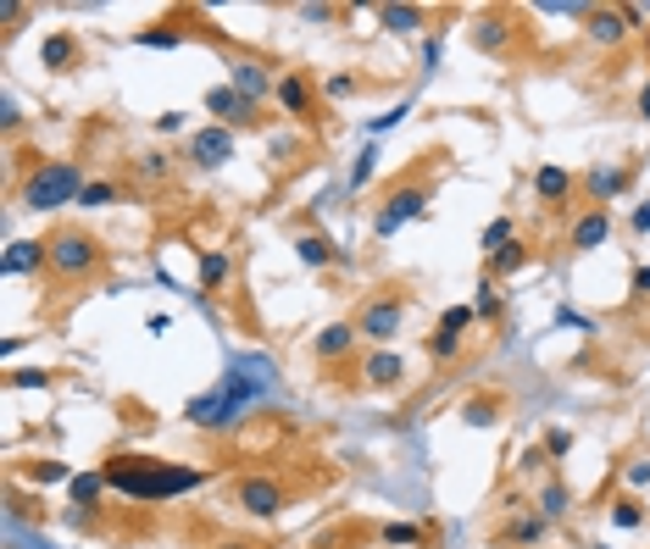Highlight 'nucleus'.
<instances>
[{
  "label": "nucleus",
  "mask_w": 650,
  "mask_h": 549,
  "mask_svg": "<svg viewBox=\"0 0 650 549\" xmlns=\"http://www.w3.org/2000/svg\"><path fill=\"white\" fill-rule=\"evenodd\" d=\"M106 472V488L123 494V499H140V505H156V499H184L206 483L200 466H184V460H156V455H140V449H112L101 460Z\"/></svg>",
  "instance_id": "obj_1"
},
{
  "label": "nucleus",
  "mask_w": 650,
  "mask_h": 549,
  "mask_svg": "<svg viewBox=\"0 0 650 549\" xmlns=\"http://www.w3.org/2000/svg\"><path fill=\"white\" fill-rule=\"evenodd\" d=\"M445 167H451V145H429L406 173H395L373 200V239H390V234L412 228L434 200V173H445Z\"/></svg>",
  "instance_id": "obj_2"
},
{
  "label": "nucleus",
  "mask_w": 650,
  "mask_h": 549,
  "mask_svg": "<svg viewBox=\"0 0 650 549\" xmlns=\"http://www.w3.org/2000/svg\"><path fill=\"white\" fill-rule=\"evenodd\" d=\"M12 184H18V206H29V211H62V206H79L84 173L68 156L18 151L12 156Z\"/></svg>",
  "instance_id": "obj_3"
},
{
  "label": "nucleus",
  "mask_w": 650,
  "mask_h": 549,
  "mask_svg": "<svg viewBox=\"0 0 650 549\" xmlns=\"http://www.w3.org/2000/svg\"><path fill=\"white\" fill-rule=\"evenodd\" d=\"M45 250H51V283H62V289H79V283H101L106 272H112V250H106V239L101 234H90V228H79V222H62V228H51L45 234Z\"/></svg>",
  "instance_id": "obj_4"
},
{
  "label": "nucleus",
  "mask_w": 650,
  "mask_h": 549,
  "mask_svg": "<svg viewBox=\"0 0 650 549\" xmlns=\"http://www.w3.org/2000/svg\"><path fill=\"white\" fill-rule=\"evenodd\" d=\"M406 317H412V283L406 278H384V283H373L368 294H362V305L351 311V322H357V333L368 339V344H395L401 333H406Z\"/></svg>",
  "instance_id": "obj_5"
},
{
  "label": "nucleus",
  "mask_w": 650,
  "mask_h": 549,
  "mask_svg": "<svg viewBox=\"0 0 650 549\" xmlns=\"http://www.w3.org/2000/svg\"><path fill=\"white\" fill-rule=\"evenodd\" d=\"M267 394V377H245V372H228L217 389H206L200 400H189V422L195 427H206V433H217V427H234L239 416H245V405L250 400H261Z\"/></svg>",
  "instance_id": "obj_6"
},
{
  "label": "nucleus",
  "mask_w": 650,
  "mask_h": 549,
  "mask_svg": "<svg viewBox=\"0 0 650 549\" xmlns=\"http://www.w3.org/2000/svg\"><path fill=\"white\" fill-rule=\"evenodd\" d=\"M272 106L283 112L289 128H311V134L322 128V117H329V101H322V79H317L311 68H283V73H278Z\"/></svg>",
  "instance_id": "obj_7"
},
{
  "label": "nucleus",
  "mask_w": 650,
  "mask_h": 549,
  "mask_svg": "<svg viewBox=\"0 0 650 549\" xmlns=\"http://www.w3.org/2000/svg\"><path fill=\"white\" fill-rule=\"evenodd\" d=\"M523 34H528V23H523V12H512V7H484V12H473V23H467V45H473L478 56H495V62L517 56Z\"/></svg>",
  "instance_id": "obj_8"
},
{
  "label": "nucleus",
  "mask_w": 650,
  "mask_h": 549,
  "mask_svg": "<svg viewBox=\"0 0 650 549\" xmlns=\"http://www.w3.org/2000/svg\"><path fill=\"white\" fill-rule=\"evenodd\" d=\"M639 167H644V156H622V162H589L584 173H578V195H584V206H600V211H611V200H622L628 189H633V178H639Z\"/></svg>",
  "instance_id": "obj_9"
},
{
  "label": "nucleus",
  "mask_w": 650,
  "mask_h": 549,
  "mask_svg": "<svg viewBox=\"0 0 650 549\" xmlns=\"http://www.w3.org/2000/svg\"><path fill=\"white\" fill-rule=\"evenodd\" d=\"M534 200H539V211L545 217H556L561 228L584 211V195H578V173L572 167H561V162H539L534 167Z\"/></svg>",
  "instance_id": "obj_10"
},
{
  "label": "nucleus",
  "mask_w": 650,
  "mask_h": 549,
  "mask_svg": "<svg viewBox=\"0 0 650 549\" xmlns=\"http://www.w3.org/2000/svg\"><path fill=\"white\" fill-rule=\"evenodd\" d=\"M195 173H223L234 156H239V134L234 128H223V123H206V128H195L189 139H184V151H178Z\"/></svg>",
  "instance_id": "obj_11"
},
{
  "label": "nucleus",
  "mask_w": 650,
  "mask_h": 549,
  "mask_svg": "<svg viewBox=\"0 0 650 549\" xmlns=\"http://www.w3.org/2000/svg\"><path fill=\"white\" fill-rule=\"evenodd\" d=\"M357 383L362 389H373V394H401L406 383H412V372H406V355L395 350V344H368L362 355H357Z\"/></svg>",
  "instance_id": "obj_12"
},
{
  "label": "nucleus",
  "mask_w": 650,
  "mask_h": 549,
  "mask_svg": "<svg viewBox=\"0 0 650 549\" xmlns=\"http://www.w3.org/2000/svg\"><path fill=\"white\" fill-rule=\"evenodd\" d=\"M234 505H239L245 516H256V521H272V516L289 510V483L272 477V472H250V477L234 483Z\"/></svg>",
  "instance_id": "obj_13"
},
{
  "label": "nucleus",
  "mask_w": 650,
  "mask_h": 549,
  "mask_svg": "<svg viewBox=\"0 0 650 549\" xmlns=\"http://www.w3.org/2000/svg\"><path fill=\"white\" fill-rule=\"evenodd\" d=\"M357 355H362V333H357L351 317H334V322H322V328L311 333V361H317L322 372H340V366H351Z\"/></svg>",
  "instance_id": "obj_14"
},
{
  "label": "nucleus",
  "mask_w": 650,
  "mask_h": 549,
  "mask_svg": "<svg viewBox=\"0 0 650 549\" xmlns=\"http://www.w3.org/2000/svg\"><path fill=\"white\" fill-rule=\"evenodd\" d=\"M40 68H45L51 79H68V73L90 68V45H84V34H79V29H51V34L40 40Z\"/></svg>",
  "instance_id": "obj_15"
},
{
  "label": "nucleus",
  "mask_w": 650,
  "mask_h": 549,
  "mask_svg": "<svg viewBox=\"0 0 650 549\" xmlns=\"http://www.w3.org/2000/svg\"><path fill=\"white\" fill-rule=\"evenodd\" d=\"M200 106L211 112V123H223V128H234V134H250V128H261V106H256V101H245L234 84H211Z\"/></svg>",
  "instance_id": "obj_16"
},
{
  "label": "nucleus",
  "mask_w": 650,
  "mask_h": 549,
  "mask_svg": "<svg viewBox=\"0 0 650 549\" xmlns=\"http://www.w3.org/2000/svg\"><path fill=\"white\" fill-rule=\"evenodd\" d=\"M317 162V139L306 134V128H278V134H267V167L272 173H300V167H311Z\"/></svg>",
  "instance_id": "obj_17"
},
{
  "label": "nucleus",
  "mask_w": 650,
  "mask_h": 549,
  "mask_svg": "<svg viewBox=\"0 0 650 549\" xmlns=\"http://www.w3.org/2000/svg\"><path fill=\"white\" fill-rule=\"evenodd\" d=\"M228 84L245 95V101H272L278 95V73H272V62H261V56H234L228 62Z\"/></svg>",
  "instance_id": "obj_18"
},
{
  "label": "nucleus",
  "mask_w": 650,
  "mask_h": 549,
  "mask_svg": "<svg viewBox=\"0 0 650 549\" xmlns=\"http://www.w3.org/2000/svg\"><path fill=\"white\" fill-rule=\"evenodd\" d=\"M606 239H611V211H600V206H584V211L561 228L567 256H589V250H600Z\"/></svg>",
  "instance_id": "obj_19"
},
{
  "label": "nucleus",
  "mask_w": 650,
  "mask_h": 549,
  "mask_svg": "<svg viewBox=\"0 0 650 549\" xmlns=\"http://www.w3.org/2000/svg\"><path fill=\"white\" fill-rule=\"evenodd\" d=\"M550 538V521L539 510H523V516H501V527L489 532L495 549H545Z\"/></svg>",
  "instance_id": "obj_20"
},
{
  "label": "nucleus",
  "mask_w": 650,
  "mask_h": 549,
  "mask_svg": "<svg viewBox=\"0 0 650 549\" xmlns=\"http://www.w3.org/2000/svg\"><path fill=\"white\" fill-rule=\"evenodd\" d=\"M584 40H589L595 51H622V45L633 40V29L622 23V7H589V12H584Z\"/></svg>",
  "instance_id": "obj_21"
},
{
  "label": "nucleus",
  "mask_w": 650,
  "mask_h": 549,
  "mask_svg": "<svg viewBox=\"0 0 650 549\" xmlns=\"http://www.w3.org/2000/svg\"><path fill=\"white\" fill-rule=\"evenodd\" d=\"M0 272H7V278H40V272H51L45 239H12L7 256H0Z\"/></svg>",
  "instance_id": "obj_22"
},
{
  "label": "nucleus",
  "mask_w": 650,
  "mask_h": 549,
  "mask_svg": "<svg viewBox=\"0 0 650 549\" xmlns=\"http://www.w3.org/2000/svg\"><path fill=\"white\" fill-rule=\"evenodd\" d=\"M295 256L311 267V272H334V267H345V250L322 234V228H300L295 234Z\"/></svg>",
  "instance_id": "obj_23"
},
{
  "label": "nucleus",
  "mask_w": 650,
  "mask_h": 549,
  "mask_svg": "<svg viewBox=\"0 0 650 549\" xmlns=\"http://www.w3.org/2000/svg\"><path fill=\"white\" fill-rule=\"evenodd\" d=\"M189 40H195V29H189V18H184V12H178V18L167 12V18H156L151 29H140V34H134V45H140V51H184Z\"/></svg>",
  "instance_id": "obj_24"
},
{
  "label": "nucleus",
  "mask_w": 650,
  "mask_h": 549,
  "mask_svg": "<svg viewBox=\"0 0 650 549\" xmlns=\"http://www.w3.org/2000/svg\"><path fill=\"white\" fill-rule=\"evenodd\" d=\"M178 162H184V156H173V151H156V145H151V151L128 156V178L156 189V184H173V178H178Z\"/></svg>",
  "instance_id": "obj_25"
},
{
  "label": "nucleus",
  "mask_w": 650,
  "mask_h": 549,
  "mask_svg": "<svg viewBox=\"0 0 650 549\" xmlns=\"http://www.w3.org/2000/svg\"><path fill=\"white\" fill-rule=\"evenodd\" d=\"M506 411H512L506 389H478V394L462 400V422H467V427H501Z\"/></svg>",
  "instance_id": "obj_26"
},
{
  "label": "nucleus",
  "mask_w": 650,
  "mask_h": 549,
  "mask_svg": "<svg viewBox=\"0 0 650 549\" xmlns=\"http://www.w3.org/2000/svg\"><path fill=\"white\" fill-rule=\"evenodd\" d=\"M228 289H234V250L206 245L200 250V294H228Z\"/></svg>",
  "instance_id": "obj_27"
},
{
  "label": "nucleus",
  "mask_w": 650,
  "mask_h": 549,
  "mask_svg": "<svg viewBox=\"0 0 650 549\" xmlns=\"http://www.w3.org/2000/svg\"><path fill=\"white\" fill-rule=\"evenodd\" d=\"M379 23H384V34H401V40H412V34H434V29H440L429 7H379Z\"/></svg>",
  "instance_id": "obj_28"
},
{
  "label": "nucleus",
  "mask_w": 650,
  "mask_h": 549,
  "mask_svg": "<svg viewBox=\"0 0 650 549\" xmlns=\"http://www.w3.org/2000/svg\"><path fill=\"white\" fill-rule=\"evenodd\" d=\"M384 84L379 79H368V73H357V68H340V73H329L322 79V101H362V95H379Z\"/></svg>",
  "instance_id": "obj_29"
},
{
  "label": "nucleus",
  "mask_w": 650,
  "mask_h": 549,
  "mask_svg": "<svg viewBox=\"0 0 650 549\" xmlns=\"http://www.w3.org/2000/svg\"><path fill=\"white\" fill-rule=\"evenodd\" d=\"M117 200H134V184L128 178H84V189H79V206L84 211H106V206H117Z\"/></svg>",
  "instance_id": "obj_30"
},
{
  "label": "nucleus",
  "mask_w": 650,
  "mask_h": 549,
  "mask_svg": "<svg viewBox=\"0 0 650 549\" xmlns=\"http://www.w3.org/2000/svg\"><path fill=\"white\" fill-rule=\"evenodd\" d=\"M534 510H539L550 527H556V521H567V516H572V488H567L556 472H550V477L534 488Z\"/></svg>",
  "instance_id": "obj_31"
},
{
  "label": "nucleus",
  "mask_w": 650,
  "mask_h": 549,
  "mask_svg": "<svg viewBox=\"0 0 650 549\" xmlns=\"http://www.w3.org/2000/svg\"><path fill=\"white\" fill-rule=\"evenodd\" d=\"M534 261V250H528V239H512L506 250H495V256H484V278L489 283H501V278H517L523 267Z\"/></svg>",
  "instance_id": "obj_32"
},
{
  "label": "nucleus",
  "mask_w": 650,
  "mask_h": 549,
  "mask_svg": "<svg viewBox=\"0 0 650 549\" xmlns=\"http://www.w3.org/2000/svg\"><path fill=\"white\" fill-rule=\"evenodd\" d=\"M606 521H611L617 532H639V527H650V510H644L639 494H611V499H606Z\"/></svg>",
  "instance_id": "obj_33"
},
{
  "label": "nucleus",
  "mask_w": 650,
  "mask_h": 549,
  "mask_svg": "<svg viewBox=\"0 0 650 549\" xmlns=\"http://www.w3.org/2000/svg\"><path fill=\"white\" fill-rule=\"evenodd\" d=\"M68 494H73V505H79L84 516H95V510H101V494H106V472H101V466H84V472H73Z\"/></svg>",
  "instance_id": "obj_34"
},
{
  "label": "nucleus",
  "mask_w": 650,
  "mask_h": 549,
  "mask_svg": "<svg viewBox=\"0 0 650 549\" xmlns=\"http://www.w3.org/2000/svg\"><path fill=\"white\" fill-rule=\"evenodd\" d=\"M462 344H467V333H451V328L423 333V350H429L434 366H456V361H462Z\"/></svg>",
  "instance_id": "obj_35"
},
{
  "label": "nucleus",
  "mask_w": 650,
  "mask_h": 549,
  "mask_svg": "<svg viewBox=\"0 0 650 549\" xmlns=\"http://www.w3.org/2000/svg\"><path fill=\"white\" fill-rule=\"evenodd\" d=\"M473 311H478V322H484V328H501V322H506V294H501V283L478 278V294H473Z\"/></svg>",
  "instance_id": "obj_36"
},
{
  "label": "nucleus",
  "mask_w": 650,
  "mask_h": 549,
  "mask_svg": "<svg viewBox=\"0 0 650 549\" xmlns=\"http://www.w3.org/2000/svg\"><path fill=\"white\" fill-rule=\"evenodd\" d=\"M617 488H628V494L650 488V449H633V455L617 460Z\"/></svg>",
  "instance_id": "obj_37"
},
{
  "label": "nucleus",
  "mask_w": 650,
  "mask_h": 549,
  "mask_svg": "<svg viewBox=\"0 0 650 549\" xmlns=\"http://www.w3.org/2000/svg\"><path fill=\"white\" fill-rule=\"evenodd\" d=\"M512 239H523V234H517V217H512V211H501V217H489V222H484V234H478V245H484V256H495V250H506Z\"/></svg>",
  "instance_id": "obj_38"
},
{
  "label": "nucleus",
  "mask_w": 650,
  "mask_h": 549,
  "mask_svg": "<svg viewBox=\"0 0 650 549\" xmlns=\"http://www.w3.org/2000/svg\"><path fill=\"white\" fill-rule=\"evenodd\" d=\"M18 477H23V483H40V488H45V483H73V472H68V466H62L56 455L23 460V472H18Z\"/></svg>",
  "instance_id": "obj_39"
},
{
  "label": "nucleus",
  "mask_w": 650,
  "mask_h": 549,
  "mask_svg": "<svg viewBox=\"0 0 650 549\" xmlns=\"http://www.w3.org/2000/svg\"><path fill=\"white\" fill-rule=\"evenodd\" d=\"M550 466H556V460L545 455V444H523V449H517V477L545 483V477H550Z\"/></svg>",
  "instance_id": "obj_40"
},
{
  "label": "nucleus",
  "mask_w": 650,
  "mask_h": 549,
  "mask_svg": "<svg viewBox=\"0 0 650 549\" xmlns=\"http://www.w3.org/2000/svg\"><path fill=\"white\" fill-rule=\"evenodd\" d=\"M379 543H390V549H417V543H423V527H417V521H384V527H379Z\"/></svg>",
  "instance_id": "obj_41"
},
{
  "label": "nucleus",
  "mask_w": 650,
  "mask_h": 549,
  "mask_svg": "<svg viewBox=\"0 0 650 549\" xmlns=\"http://www.w3.org/2000/svg\"><path fill=\"white\" fill-rule=\"evenodd\" d=\"M539 444H545V455H550V460H556V466H561V460H567V455H572V444H578V433H572V427H561V422H550V427H545V438H539Z\"/></svg>",
  "instance_id": "obj_42"
},
{
  "label": "nucleus",
  "mask_w": 650,
  "mask_h": 549,
  "mask_svg": "<svg viewBox=\"0 0 650 549\" xmlns=\"http://www.w3.org/2000/svg\"><path fill=\"white\" fill-rule=\"evenodd\" d=\"M373 173H379V145H368V151L357 156V167H351V184H345V189H351V195H362V189L373 184Z\"/></svg>",
  "instance_id": "obj_43"
},
{
  "label": "nucleus",
  "mask_w": 650,
  "mask_h": 549,
  "mask_svg": "<svg viewBox=\"0 0 650 549\" xmlns=\"http://www.w3.org/2000/svg\"><path fill=\"white\" fill-rule=\"evenodd\" d=\"M0 18H7V23H0V40H18L23 23L34 18V7H23V0H7V7H0Z\"/></svg>",
  "instance_id": "obj_44"
},
{
  "label": "nucleus",
  "mask_w": 650,
  "mask_h": 549,
  "mask_svg": "<svg viewBox=\"0 0 650 549\" xmlns=\"http://www.w3.org/2000/svg\"><path fill=\"white\" fill-rule=\"evenodd\" d=\"M495 505H501V516H523V510H534V499H528V494H523V488H517V483H506V488H501V499H495Z\"/></svg>",
  "instance_id": "obj_45"
},
{
  "label": "nucleus",
  "mask_w": 650,
  "mask_h": 549,
  "mask_svg": "<svg viewBox=\"0 0 650 549\" xmlns=\"http://www.w3.org/2000/svg\"><path fill=\"white\" fill-rule=\"evenodd\" d=\"M295 18H300V23H322V29H334V23L345 18V7H295Z\"/></svg>",
  "instance_id": "obj_46"
},
{
  "label": "nucleus",
  "mask_w": 650,
  "mask_h": 549,
  "mask_svg": "<svg viewBox=\"0 0 650 549\" xmlns=\"http://www.w3.org/2000/svg\"><path fill=\"white\" fill-rule=\"evenodd\" d=\"M473 322H478V311H473V305H451V311L440 317V328H451V333H467Z\"/></svg>",
  "instance_id": "obj_47"
},
{
  "label": "nucleus",
  "mask_w": 650,
  "mask_h": 549,
  "mask_svg": "<svg viewBox=\"0 0 650 549\" xmlns=\"http://www.w3.org/2000/svg\"><path fill=\"white\" fill-rule=\"evenodd\" d=\"M644 300H650V261L633 267V278H628V305H644Z\"/></svg>",
  "instance_id": "obj_48"
},
{
  "label": "nucleus",
  "mask_w": 650,
  "mask_h": 549,
  "mask_svg": "<svg viewBox=\"0 0 650 549\" xmlns=\"http://www.w3.org/2000/svg\"><path fill=\"white\" fill-rule=\"evenodd\" d=\"M440 51H445V23L434 34H423V68H440Z\"/></svg>",
  "instance_id": "obj_49"
},
{
  "label": "nucleus",
  "mask_w": 650,
  "mask_h": 549,
  "mask_svg": "<svg viewBox=\"0 0 650 549\" xmlns=\"http://www.w3.org/2000/svg\"><path fill=\"white\" fill-rule=\"evenodd\" d=\"M0 128H7V139H18V134H23V106H18V101L0 106Z\"/></svg>",
  "instance_id": "obj_50"
},
{
  "label": "nucleus",
  "mask_w": 650,
  "mask_h": 549,
  "mask_svg": "<svg viewBox=\"0 0 650 549\" xmlns=\"http://www.w3.org/2000/svg\"><path fill=\"white\" fill-rule=\"evenodd\" d=\"M156 134H195V128H189L184 112H162V117H156Z\"/></svg>",
  "instance_id": "obj_51"
},
{
  "label": "nucleus",
  "mask_w": 650,
  "mask_h": 549,
  "mask_svg": "<svg viewBox=\"0 0 650 549\" xmlns=\"http://www.w3.org/2000/svg\"><path fill=\"white\" fill-rule=\"evenodd\" d=\"M628 234H633V239H644V234H650V200H639V206L628 211Z\"/></svg>",
  "instance_id": "obj_52"
},
{
  "label": "nucleus",
  "mask_w": 650,
  "mask_h": 549,
  "mask_svg": "<svg viewBox=\"0 0 650 549\" xmlns=\"http://www.w3.org/2000/svg\"><path fill=\"white\" fill-rule=\"evenodd\" d=\"M56 372H12V389H45Z\"/></svg>",
  "instance_id": "obj_53"
},
{
  "label": "nucleus",
  "mask_w": 650,
  "mask_h": 549,
  "mask_svg": "<svg viewBox=\"0 0 650 549\" xmlns=\"http://www.w3.org/2000/svg\"><path fill=\"white\" fill-rule=\"evenodd\" d=\"M622 23L639 34V29H644V7H622Z\"/></svg>",
  "instance_id": "obj_54"
},
{
  "label": "nucleus",
  "mask_w": 650,
  "mask_h": 549,
  "mask_svg": "<svg viewBox=\"0 0 650 549\" xmlns=\"http://www.w3.org/2000/svg\"><path fill=\"white\" fill-rule=\"evenodd\" d=\"M633 112H639V117H644V123H650V79H644V84H639V101H633Z\"/></svg>",
  "instance_id": "obj_55"
},
{
  "label": "nucleus",
  "mask_w": 650,
  "mask_h": 549,
  "mask_svg": "<svg viewBox=\"0 0 650 549\" xmlns=\"http://www.w3.org/2000/svg\"><path fill=\"white\" fill-rule=\"evenodd\" d=\"M211 549H261V543H250V538H217Z\"/></svg>",
  "instance_id": "obj_56"
},
{
  "label": "nucleus",
  "mask_w": 650,
  "mask_h": 549,
  "mask_svg": "<svg viewBox=\"0 0 650 549\" xmlns=\"http://www.w3.org/2000/svg\"><path fill=\"white\" fill-rule=\"evenodd\" d=\"M595 549H606V543H595Z\"/></svg>",
  "instance_id": "obj_57"
}]
</instances>
